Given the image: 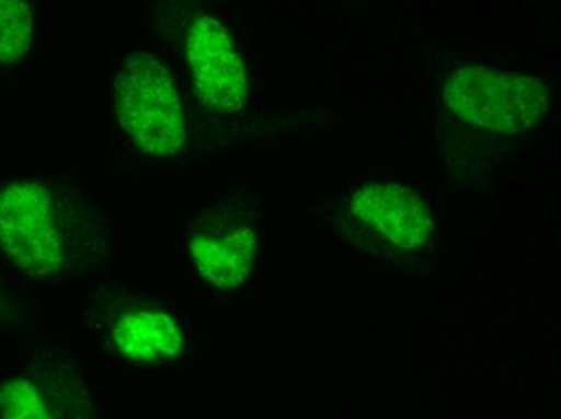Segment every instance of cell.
Listing matches in <instances>:
<instances>
[{"mask_svg": "<svg viewBox=\"0 0 561 419\" xmlns=\"http://www.w3.org/2000/svg\"><path fill=\"white\" fill-rule=\"evenodd\" d=\"M0 248L31 278L107 264L112 224L70 178L20 179L0 187Z\"/></svg>", "mask_w": 561, "mask_h": 419, "instance_id": "1", "label": "cell"}, {"mask_svg": "<svg viewBox=\"0 0 561 419\" xmlns=\"http://www.w3.org/2000/svg\"><path fill=\"white\" fill-rule=\"evenodd\" d=\"M113 110L123 131L144 155L176 156L187 139V120L169 68L156 57H128L115 78Z\"/></svg>", "mask_w": 561, "mask_h": 419, "instance_id": "2", "label": "cell"}, {"mask_svg": "<svg viewBox=\"0 0 561 419\" xmlns=\"http://www.w3.org/2000/svg\"><path fill=\"white\" fill-rule=\"evenodd\" d=\"M447 107L461 120L499 135L533 128L549 107L546 84L531 74L465 67L443 86Z\"/></svg>", "mask_w": 561, "mask_h": 419, "instance_id": "3", "label": "cell"}, {"mask_svg": "<svg viewBox=\"0 0 561 419\" xmlns=\"http://www.w3.org/2000/svg\"><path fill=\"white\" fill-rule=\"evenodd\" d=\"M259 251L255 209L242 199H226L194 221L190 252L198 275L220 291L242 288Z\"/></svg>", "mask_w": 561, "mask_h": 419, "instance_id": "4", "label": "cell"}, {"mask_svg": "<svg viewBox=\"0 0 561 419\" xmlns=\"http://www.w3.org/2000/svg\"><path fill=\"white\" fill-rule=\"evenodd\" d=\"M186 53L198 102L221 115L244 110L249 98L244 61L217 19L204 15L191 25Z\"/></svg>", "mask_w": 561, "mask_h": 419, "instance_id": "5", "label": "cell"}, {"mask_svg": "<svg viewBox=\"0 0 561 419\" xmlns=\"http://www.w3.org/2000/svg\"><path fill=\"white\" fill-rule=\"evenodd\" d=\"M351 207L358 220L407 251L420 247L433 231V214L426 203L400 184H366L352 197Z\"/></svg>", "mask_w": 561, "mask_h": 419, "instance_id": "6", "label": "cell"}, {"mask_svg": "<svg viewBox=\"0 0 561 419\" xmlns=\"http://www.w3.org/2000/svg\"><path fill=\"white\" fill-rule=\"evenodd\" d=\"M107 333L119 359L142 366L170 363L186 346L180 325L156 306H119L108 318Z\"/></svg>", "mask_w": 561, "mask_h": 419, "instance_id": "7", "label": "cell"}, {"mask_svg": "<svg viewBox=\"0 0 561 419\" xmlns=\"http://www.w3.org/2000/svg\"><path fill=\"white\" fill-rule=\"evenodd\" d=\"M91 394L73 374L56 383L39 384L30 376H15L0 384V419H94Z\"/></svg>", "mask_w": 561, "mask_h": 419, "instance_id": "8", "label": "cell"}, {"mask_svg": "<svg viewBox=\"0 0 561 419\" xmlns=\"http://www.w3.org/2000/svg\"><path fill=\"white\" fill-rule=\"evenodd\" d=\"M33 13L20 0H0V68L16 63L30 53Z\"/></svg>", "mask_w": 561, "mask_h": 419, "instance_id": "9", "label": "cell"}]
</instances>
